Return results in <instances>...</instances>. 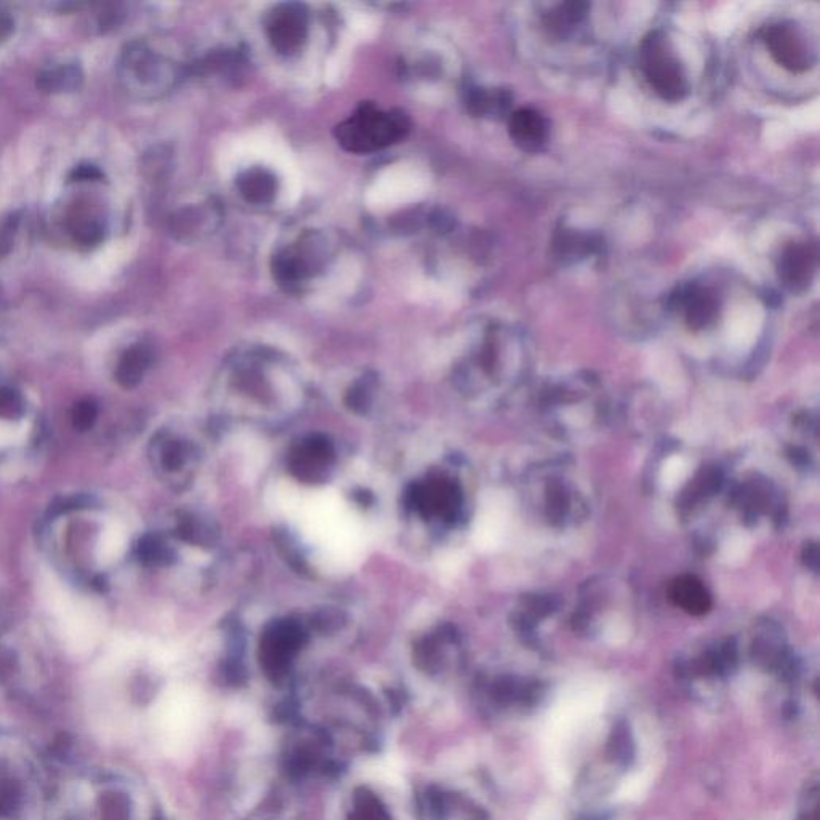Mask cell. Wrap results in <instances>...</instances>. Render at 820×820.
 I'll use <instances>...</instances> for the list:
<instances>
[{
	"label": "cell",
	"mask_w": 820,
	"mask_h": 820,
	"mask_svg": "<svg viewBox=\"0 0 820 820\" xmlns=\"http://www.w3.org/2000/svg\"><path fill=\"white\" fill-rule=\"evenodd\" d=\"M108 508L92 495L61 499L45 518V545L68 579L81 587H109L117 563L114 524Z\"/></svg>",
	"instance_id": "1"
},
{
	"label": "cell",
	"mask_w": 820,
	"mask_h": 820,
	"mask_svg": "<svg viewBox=\"0 0 820 820\" xmlns=\"http://www.w3.org/2000/svg\"><path fill=\"white\" fill-rule=\"evenodd\" d=\"M542 412L548 425L567 438L595 431L604 417V399L590 378L553 386L543 394Z\"/></svg>",
	"instance_id": "2"
},
{
	"label": "cell",
	"mask_w": 820,
	"mask_h": 820,
	"mask_svg": "<svg viewBox=\"0 0 820 820\" xmlns=\"http://www.w3.org/2000/svg\"><path fill=\"white\" fill-rule=\"evenodd\" d=\"M41 441V423L28 394L0 378V470L7 463L28 462Z\"/></svg>",
	"instance_id": "3"
},
{
	"label": "cell",
	"mask_w": 820,
	"mask_h": 820,
	"mask_svg": "<svg viewBox=\"0 0 820 820\" xmlns=\"http://www.w3.org/2000/svg\"><path fill=\"white\" fill-rule=\"evenodd\" d=\"M117 77L122 89L138 100H157L175 89L180 66L164 53L143 41L125 45L117 61Z\"/></svg>",
	"instance_id": "4"
},
{
	"label": "cell",
	"mask_w": 820,
	"mask_h": 820,
	"mask_svg": "<svg viewBox=\"0 0 820 820\" xmlns=\"http://www.w3.org/2000/svg\"><path fill=\"white\" fill-rule=\"evenodd\" d=\"M409 130L407 114L398 109L383 111L366 101L346 121L337 125L335 138L345 151L369 154L399 143L407 137Z\"/></svg>",
	"instance_id": "5"
},
{
	"label": "cell",
	"mask_w": 820,
	"mask_h": 820,
	"mask_svg": "<svg viewBox=\"0 0 820 820\" xmlns=\"http://www.w3.org/2000/svg\"><path fill=\"white\" fill-rule=\"evenodd\" d=\"M640 63L646 81L660 98L672 103L683 100L688 92V81L665 36L651 33L644 37Z\"/></svg>",
	"instance_id": "6"
},
{
	"label": "cell",
	"mask_w": 820,
	"mask_h": 820,
	"mask_svg": "<svg viewBox=\"0 0 820 820\" xmlns=\"http://www.w3.org/2000/svg\"><path fill=\"white\" fill-rule=\"evenodd\" d=\"M329 247L322 234L306 233L295 242L274 255V279L289 290L298 289L321 273L326 265Z\"/></svg>",
	"instance_id": "7"
},
{
	"label": "cell",
	"mask_w": 820,
	"mask_h": 820,
	"mask_svg": "<svg viewBox=\"0 0 820 820\" xmlns=\"http://www.w3.org/2000/svg\"><path fill=\"white\" fill-rule=\"evenodd\" d=\"M305 5L297 2L279 4L266 18V36L274 52L290 57L300 52L310 28Z\"/></svg>",
	"instance_id": "8"
},
{
	"label": "cell",
	"mask_w": 820,
	"mask_h": 820,
	"mask_svg": "<svg viewBox=\"0 0 820 820\" xmlns=\"http://www.w3.org/2000/svg\"><path fill=\"white\" fill-rule=\"evenodd\" d=\"M410 502L425 518L454 523L462 513L463 497L452 479L438 478L415 486L410 492Z\"/></svg>",
	"instance_id": "9"
},
{
	"label": "cell",
	"mask_w": 820,
	"mask_h": 820,
	"mask_svg": "<svg viewBox=\"0 0 820 820\" xmlns=\"http://www.w3.org/2000/svg\"><path fill=\"white\" fill-rule=\"evenodd\" d=\"M752 657L755 664L766 672L774 673L784 681L795 680L798 665L788 651L784 635L777 625L764 624L756 630Z\"/></svg>",
	"instance_id": "10"
},
{
	"label": "cell",
	"mask_w": 820,
	"mask_h": 820,
	"mask_svg": "<svg viewBox=\"0 0 820 820\" xmlns=\"http://www.w3.org/2000/svg\"><path fill=\"white\" fill-rule=\"evenodd\" d=\"M540 495L543 515L558 526L574 524L585 515V503L579 491L567 481L566 476H548Z\"/></svg>",
	"instance_id": "11"
},
{
	"label": "cell",
	"mask_w": 820,
	"mask_h": 820,
	"mask_svg": "<svg viewBox=\"0 0 820 820\" xmlns=\"http://www.w3.org/2000/svg\"><path fill=\"white\" fill-rule=\"evenodd\" d=\"M763 41L782 68L792 73H803L811 66V55L795 26L785 23L768 26L764 28Z\"/></svg>",
	"instance_id": "12"
},
{
	"label": "cell",
	"mask_w": 820,
	"mask_h": 820,
	"mask_svg": "<svg viewBox=\"0 0 820 820\" xmlns=\"http://www.w3.org/2000/svg\"><path fill=\"white\" fill-rule=\"evenodd\" d=\"M817 270V249L808 241L792 242L784 247L777 262L780 281L792 292L808 289Z\"/></svg>",
	"instance_id": "13"
},
{
	"label": "cell",
	"mask_w": 820,
	"mask_h": 820,
	"mask_svg": "<svg viewBox=\"0 0 820 820\" xmlns=\"http://www.w3.org/2000/svg\"><path fill=\"white\" fill-rule=\"evenodd\" d=\"M334 462V447L321 436L305 439L290 455V471L302 481L318 483L329 475Z\"/></svg>",
	"instance_id": "14"
},
{
	"label": "cell",
	"mask_w": 820,
	"mask_h": 820,
	"mask_svg": "<svg viewBox=\"0 0 820 820\" xmlns=\"http://www.w3.org/2000/svg\"><path fill=\"white\" fill-rule=\"evenodd\" d=\"M739 664L736 641L726 640L702 652L699 657L680 664L681 678H726Z\"/></svg>",
	"instance_id": "15"
},
{
	"label": "cell",
	"mask_w": 820,
	"mask_h": 820,
	"mask_svg": "<svg viewBox=\"0 0 820 820\" xmlns=\"http://www.w3.org/2000/svg\"><path fill=\"white\" fill-rule=\"evenodd\" d=\"M675 310L683 311L686 324L692 330H704L715 324L720 311L718 298L712 290L699 286H684L670 298Z\"/></svg>",
	"instance_id": "16"
},
{
	"label": "cell",
	"mask_w": 820,
	"mask_h": 820,
	"mask_svg": "<svg viewBox=\"0 0 820 820\" xmlns=\"http://www.w3.org/2000/svg\"><path fill=\"white\" fill-rule=\"evenodd\" d=\"M508 132L521 151L537 153L547 143L548 121L535 109H516L508 117Z\"/></svg>",
	"instance_id": "17"
},
{
	"label": "cell",
	"mask_w": 820,
	"mask_h": 820,
	"mask_svg": "<svg viewBox=\"0 0 820 820\" xmlns=\"http://www.w3.org/2000/svg\"><path fill=\"white\" fill-rule=\"evenodd\" d=\"M220 222V210L212 202L207 204L193 205L188 209L181 210L180 214L172 220L173 233L178 238L197 239L202 234H210L215 230V226Z\"/></svg>",
	"instance_id": "18"
},
{
	"label": "cell",
	"mask_w": 820,
	"mask_h": 820,
	"mask_svg": "<svg viewBox=\"0 0 820 820\" xmlns=\"http://www.w3.org/2000/svg\"><path fill=\"white\" fill-rule=\"evenodd\" d=\"M239 194L252 205H268L278 196V178L265 167H249L236 180Z\"/></svg>",
	"instance_id": "19"
},
{
	"label": "cell",
	"mask_w": 820,
	"mask_h": 820,
	"mask_svg": "<svg viewBox=\"0 0 820 820\" xmlns=\"http://www.w3.org/2000/svg\"><path fill=\"white\" fill-rule=\"evenodd\" d=\"M670 599L691 615H704L712 607V595L694 575H681L670 585Z\"/></svg>",
	"instance_id": "20"
},
{
	"label": "cell",
	"mask_w": 820,
	"mask_h": 820,
	"mask_svg": "<svg viewBox=\"0 0 820 820\" xmlns=\"http://www.w3.org/2000/svg\"><path fill=\"white\" fill-rule=\"evenodd\" d=\"M153 350L145 343H135L129 346L114 369V377L122 388H135L145 378L146 372L153 364Z\"/></svg>",
	"instance_id": "21"
},
{
	"label": "cell",
	"mask_w": 820,
	"mask_h": 820,
	"mask_svg": "<svg viewBox=\"0 0 820 820\" xmlns=\"http://www.w3.org/2000/svg\"><path fill=\"white\" fill-rule=\"evenodd\" d=\"M151 459L154 467L164 475H178L191 459L188 444L175 436L161 435L151 446Z\"/></svg>",
	"instance_id": "22"
},
{
	"label": "cell",
	"mask_w": 820,
	"mask_h": 820,
	"mask_svg": "<svg viewBox=\"0 0 820 820\" xmlns=\"http://www.w3.org/2000/svg\"><path fill=\"white\" fill-rule=\"evenodd\" d=\"M84 82V73L76 63H60L42 69L37 76V89L50 95L76 92Z\"/></svg>",
	"instance_id": "23"
},
{
	"label": "cell",
	"mask_w": 820,
	"mask_h": 820,
	"mask_svg": "<svg viewBox=\"0 0 820 820\" xmlns=\"http://www.w3.org/2000/svg\"><path fill=\"white\" fill-rule=\"evenodd\" d=\"M510 92L502 89H471L467 95V108L476 117H499L510 113Z\"/></svg>",
	"instance_id": "24"
},
{
	"label": "cell",
	"mask_w": 820,
	"mask_h": 820,
	"mask_svg": "<svg viewBox=\"0 0 820 820\" xmlns=\"http://www.w3.org/2000/svg\"><path fill=\"white\" fill-rule=\"evenodd\" d=\"M588 5L583 2H566L559 4L555 9L548 12L545 17V28L553 36H566L575 25L587 15Z\"/></svg>",
	"instance_id": "25"
},
{
	"label": "cell",
	"mask_w": 820,
	"mask_h": 820,
	"mask_svg": "<svg viewBox=\"0 0 820 820\" xmlns=\"http://www.w3.org/2000/svg\"><path fill=\"white\" fill-rule=\"evenodd\" d=\"M606 755L612 763L627 768L635 758V742L632 731L625 721L614 724L611 736L607 739Z\"/></svg>",
	"instance_id": "26"
},
{
	"label": "cell",
	"mask_w": 820,
	"mask_h": 820,
	"mask_svg": "<svg viewBox=\"0 0 820 820\" xmlns=\"http://www.w3.org/2000/svg\"><path fill=\"white\" fill-rule=\"evenodd\" d=\"M596 249V242L587 234L577 233L574 230H564L555 238V254L563 262L579 260L591 254Z\"/></svg>",
	"instance_id": "27"
},
{
	"label": "cell",
	"mask_w": 820,
	"mask_h": 820,
	"mask_svg": "<svg viewBox=\"0 0 820 820\" xmlns=\"http://www.w3.org/2000/svg\"><path fill=\"white\" fill-rule=\"evenodd\" d=\"M69 233L81 246H97L103 241V228L97 218L77 214L69 218Z\"/></svg>",
	"instance_id": "28"
},
{
	"label": "cell",
	"mask_w": 820,
	"mask_h": 820,
	"mask_svg": "<svg viewBox=\"0 0 820 820\" xmlns=\"http://www.w3.org/2000/svg\"><path fill=\"white\" fill-rule=\"evenodd\" d=\"M819 777L809 780L800 801V820H820Z\"/></svg>",
	"instance_id": "29"
},
{
	"label": "cell",
	"mask_w": 820,
	"mask_h": 820,
	"mask_svg": "<svg viewBox=\"0 0 820 820\" xmlns=\"http://www.w3.org/2000/svg\"><path fill=\"white\" fill-rule=\"evenodd\" d=\"M17 233V215H2L0 217V258H5L12 252Z\"/></svg>",
	"instance_id": "30"
},
{
	"label": "cell",
	"mask_w": 820,
	"mask_h": 820,
	"mask_svg": "<svg viewBox=\"0 0 820 820\" xmlns=\"http://www.w3.org/2000/svg\"><path fill=\"white\" fill-rule=\"evenodd\" d=\"M98 419V407L93 401H81L76 404L73 412L74 427L77 430L85 431L95 425Z\"/></svg>",
	"instance_id": "31"
},
{
	"label": "cell",
	"mask_w": 820,
	"mask_h": 820,
	"mask_svg": "<svg viewBox=\"0 0 820 820\" xmlns=\"http://www.w3.org/2000/svg\"><path fill=\"white\" fill-rule=\"evenodd\" d=\"M101 178H103V172L95 165H79L71 173V181H79V183H82V181H98Z\"/></svg>",
	"instance_id": "32"
},
{
	"label": "cell",
	"mask_w": 820,
	"mask_h": 820,
	"mask_svg": "<svg viewBox=\"0 0 820 820\" xmlns=\"http://www.w3.org/2000/svg\"><path fill=\"white\" fill-rule=\"evenodd\" d=\"M370 399V386L367 383H359L356 388H353L350 393V404L353 409L358 410L359 407L366 409Z\"/></svg>",
	"instance_id": "33"
}]
</instances>
